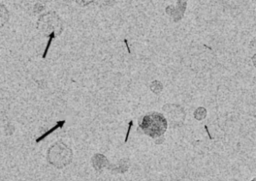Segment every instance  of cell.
<instances>
[{
  "instance_id": "8",
  "label": "cell",
  "mask_w": 256,
  "mask_h": 181,
  "mask_svg": "<svg viewBox=\"0 0 256 181\" xmlns=\"http://www.w3.org/2000/svg\"><path fill=\"white\" fill-rule=\"evenodd\" d=\"M132 126V122L131 120V122H130L129 123V126H128V130L127 132V135H126V142H127L128 140V136H129L130 132L131 130V126Z\"/></svg>"
},
{
  "instance_id": "7",
  "label": "cell",
  "mask_w": 256,
  "mask_h": 181,
  "mask_svg": "<svg viewBox=\"0 0 256 181\" xmlns=\"http://www.w3.org/2000/svg\"><path fill=\"white\" fill-rule=\"evenodd\" d=\"M73 1H74L79 6H87L94 2L96 0H73Z\"/></svg>"
},
{
  "instance_id": "4",
  "label": "cell",
  "mask_w": 256,
  "mask_h": 181,
  "mask_svg": "<svg viewBox=\"0 0 256 181\" xmlns=\"http://www.w3.org/2000/svg\"><path fill=\"white\" fill-rule=\"evenodd\" d=\"M10 19V13L4 4H0V28H2Z\"/></svg>"
},
{
  "instance_id": "2",
  "label": "cell",
  "mask_w": 256,
  "mask_h": 181,
  "mask_svg": "<svg viewBox=\"0 0 256 181\" xmlns=\"http://www.w3.org/2000/svg\"><path fill=\"white\" fill-rule=\"evenodd\" d=\"M144 134L152 138L161 136L167 129V120L164 114L152 112L143 118L140 124Z\"/></svg>"
},
{
  "instance_id": "10",
  "label": "cell",
  "mask_w": 256,
  "mask_h": 181,
  "mask_svg": "<svg viewBox=\"0 0 256 181\" xmlns=\"http://www.w3.org/2000/svg\"><path fill=\"white\" fill-rule=\"evenodd\" d=\"M251 181H256V178H255L254 179H252V180Z\"/></svg>"
},
{
  "instance_id": "6",
  "label": "cell",
  "mask_w": 256,
  "mask_h": 181,
  "mask_svg": "<svg viewBox=\"0 0 256 181\" xmlns=\"http://www.w3.org/2000/svg\"><path fill=\"white\" fill-rule=\"evenodd\" d=\"M206 114H207V112H206V110L203 107H200V108H197L196 110L195 113V118L197 119V120H202L206 118Z\"/></svg>"
},
{
  "instance_id": "3",
  "label": "cell",
  "mask_w": 256,
  "mask_h": 181,
  "mask_svg": "<svg viewBox=\"0 0 256 181\" xmlns=\"http://www.w3.org/2000/svg\"><path fill=\"white\" fill-rule=\"evenodd\" d=\"M24 10L30 14H37L45 8L44 2L42 0H24L22 2Z\"/></svg>"
},
{
  "instance_id": "9",
  "label": "cell",
  "mask_w": 256,
  "mask_h": 181,
  "mask_svg": "<svg viewBox=\"0 0 256 181\" xmlns=\"http://www.w3.org/2000/svg\"><path fill=\"white\" fill-rule=\"evenodd\" d=\"M204 128H206V130H207L208 134V136H209V138H210V140H212V137L210 136V134H209V131H208V126H206H206H204Z\"/></svg>"
},
{
  "instance_id": "5",
  "label": "cell",
  "mask_w": 256,
  "mask_h": 181,
  "mask_svg": "<svg viewBox=\"0 0 256 181\" xmlns=\"http://www.w3.org/2000/svg\"><path fill=\"white\" fill-rule=\"evenodd\" d=\"M64 123H66V120H62V122H57V124L55 126H54V128H51L50 130H49L48 131V132H45L44 134H43V135L42 136L39 137V138H38L37 140H36V142L38 143L40 142L42 140H43L44 138H46L48 136H49L50 134H52V132H54V131L58 129V128H62L63 125L64 124Z\"/></svg>"
},
{
  "instance_id": "1",
  "label": "cell",
  "mask_w": 256,
  "mask_h": 181,
  "mask_svg": "<svg viewBox=\"0 0 256 181\" xmlns=\"http://www.w3.org/2000/svg\"><path fill=\"white\" fill-rule=\"evenodd\" d=\"M36 28L43 36L54 38L62 34L64 26L61 18L56 12H48L39 16Z\"/></svg>"
}]
</instances>
